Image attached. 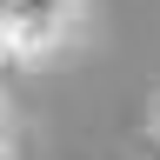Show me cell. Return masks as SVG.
Here are the masks:
<instances>
[{"label":"cell","instance_id":"cell-1","mask_svg":"<svg viewBox=\"0 0 160 160\" xmlns=\"http://www.w3.org/2000/svg\"><path fill=\"white\" fill-rule=\"evenodd\" d=\"M0 147H20V113H13L7 93H0Z\"/></svg>","mask_w":160,"mask_h":160},{"label":"cell","instance_id":"cell-2","mask_svg":"<svg viewBox=\"0 0 160 160\" xmlns=\"http://www.w3.org/2000/svg\"><path fill=\"white\" fill-rule=\"evenodd\" d=\"M0 73H13V33H7V7H0Z\"/></svg>","mask_w":160,"mask_h":160},{"label":"cell","instance_id":"cell-3","mask_svg":"<svg viewBox=\"0 0 160 160\" xmlns=\"http://www.w3.org/2000/svg\"><path fill=\"white\" fill-rule=\"evenodd\" d=\"M140 160H160V133H140Z\"/></svg>","mask_w":160,"mask_h":160},{"label":"cell","instance_id":"cell-4","mask_svg":"<svg viewBox=\"0 0 160 160\" xmlns=\"http://www.w3.org/2000/svg\"><path fill=\"white\" fill-rule=\"evenodd\" d=\"M147 133H160V87H153V100H147Z\"/></svg>","mask_w":160,"mask_h":160},{"label":"cell","instance_id":"cell-5","mask_svg":"<svg viewBox=\"0 0 160 160\" xmlns=\"http://www.w3.org/2000/svg\"><path fill=\"white\" fill-rule=\"evenodd\" d=\"M0 160H20V147H0Z\"/></svg>","mask_w":160,"mask_h":160}]
</instances>
